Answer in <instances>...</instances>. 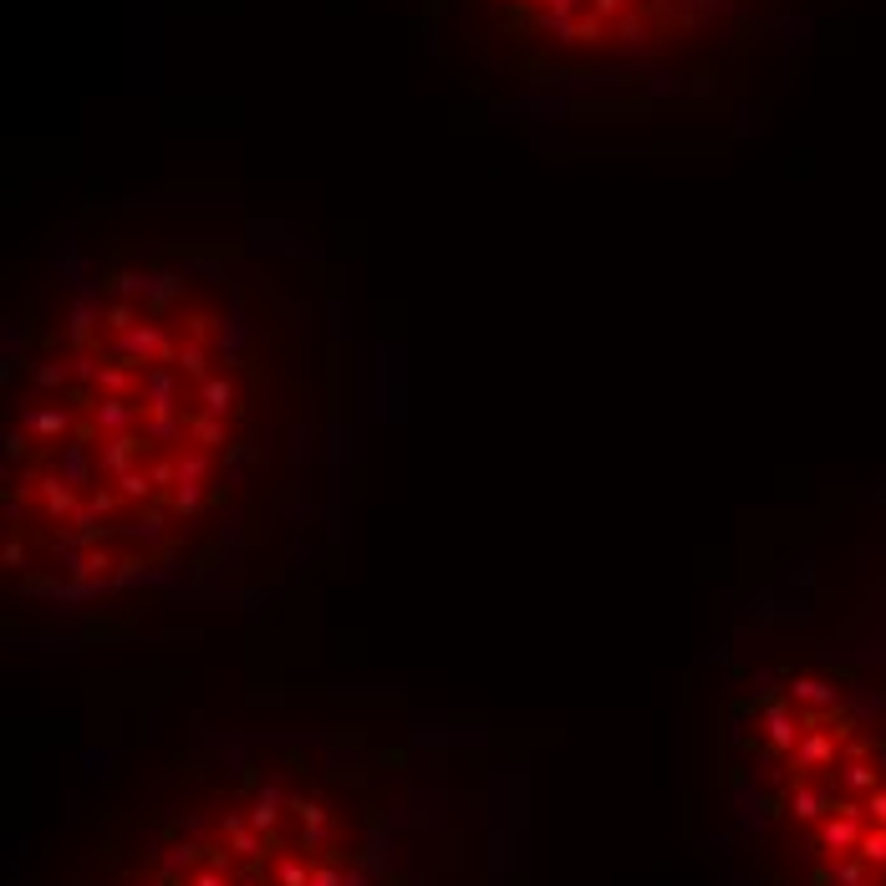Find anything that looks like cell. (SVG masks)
Wrapping results in <instances>:
<instances>
[{"instance_id": "5", "label": "cell", "mask_w": 886, "mask_h": 886, "mask_svg": "<svg viewBox=\"0 0 886 886\" xmlns=\"http://www.w3.org/2000/svg\"><path fill=\"white\" fill-rule=\"evenodd\" d=\"M810 561L820 566L830 596L856 622V632L886 662V474L861 489V500L846 510V535L836 540V556L810 545Z\"/></svg>"}, {"instance_id": "2", "label": "cell", "mask_w": 886, "mask_h": 886, "mask_svg": "<svg viewBox=\"0 0 886 886\" xmlns=\"http://www.w3.org/2000/svg\"><path fill=\"white\" fill-rule=\"evenodd\" d=\"M530 780L393 688L189 703L92 749L11 886H520Z\"/></svg>"}, {"instance_id": "3", "label": "cell", "mask_w": 886, "mask_h": 886, "mask_svg": "<svg viewBox=\"0 0 886 886\" xmlns=\"http://www.w3.org/2000/svg\"><path fill=\"white\" fill-rule=\"evenodd\" d=\"M698 693L718 886H886V662L810 550L724 606Z\"/></svg>"}, {"instance_id": "1", "label": "cell", "mask_w": 886, "mask_h": 886, "mask_svg": "<svg viewBox=\"0 0 886 886\" xmlns=\"http://www.w3.org/2000/svg\"><path fill=\"white\" fill-rule=\"evenodd\" d=\"M347 301L291 245L97 230L0 331V637L77 657L260 617L352 525Z\"/></svg>"}, {"instance_id": "4", "label": "cell", "mask_w": 886, "mask_h": 886, "mask_svg": "<svg viewBox=\"0 0 886 886\" xmlns=\"http://www.w3.org/2000/svg\"><path fill=\"white\" fill-rule=\"evenodd\" d=\"M520 82L642 87L718 67L774 0H459Z\"/></svg>"}]
</instances>
